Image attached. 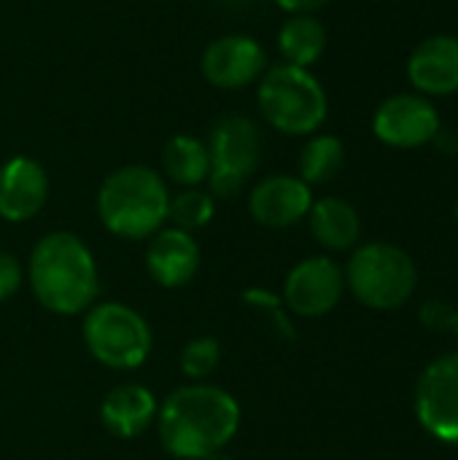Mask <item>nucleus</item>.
<instances>
[{
    "mask_svg": "<svg viewBox=\"0 0 458 460\" xmlns=\"http://www.w3.org/2000/svg\"><path fill=\"white\" fill-rule=\"evenodd\" d=\"M243 423L240 402L221 385L184 383L173 388L157 412V437L173 460H202L227 450Z\"/></svg>",
    "mask_w": 458,
    "mask_h": 460,
    "instance_id": "nucleus-1",
    "label": "nucleus"
},
{
    "mask_svg": "<svg viewBox=\"0 0 458 460\" xmlns=\"http://www.w3.org/2000/svg\"><path fill=\"white\" fill-rule=\"evenodd\" d=\"M24 283L46 313L76 318L100 296L97 259L78 234L54 229L32 245L24 264Z\"/></svg>",
    "mask_w": 458,
    "mask_h": 460,
    "instance_id": "nucleus-2",
    "label": "nucleus"
},
{
    "mask_svg": "<svg viewBox=\"0 0 458 460\" xmlns=\"http://www.w3.org/2000/svg\"><path fill=\"white\" fill-rule=\"evenodd\" d=\"M170 189L146 164L113 170L97 189V218L119 240H148L167 226Z\"/></svg>",
    "mask_w": 458,
    "mask_h": 460,
    "instance_id": "nucleus-3",
    "label": "nucleus"
},
{
    "mask_svg": "<svg viewBox=\"0 0 458 460\" xmlns=\"http://www.w3.org/2000/svg\"><path fill=\"white\" fill-rule=\"evenodd\" d=\"M81 340L86 353L111 372L140 369L154 350L148 318L127 302H94L81 315Z\"/></svg>",
    "mask_w": 458,
    "mask_h": 460,
    "instance_id": "nucleus-4",
    "label": "nucleus"
},
{
    "mask_svg": "<svg viewBox=\"0 0 458 460\" xmlns=\"http://www.w3.org/2000/svg\"><path fill=\"white\" fill-rule=\"evenodd\" d=\"M256 100L262 119L273 129L292 137L316 135L329 113V97L321 81L308 67H294L286 62L262 73Z\"/></svg>",
    "mask_w": 458,
    "mask_h": 460,
    "instance_id": "nucleus-5",
    "label": "nucleus"
},
{
    "mask_svg": "<svg viewBox=\"0 0 458 460\" xmlns=\"http://www.w3.org/2000/svg\"><path fill=\"white\" fill-rule=\"evenodd\" d=\"M343 275L354 299L381 313L408 305L418 286L416 261L394 243L356 245Z\"/></svg>",
    "mask_w": 458,
    "mask_h": 460,
    "instance_id": "nucleus-6",
    "label": "nucleus"
},
{
    "mask_svg": "<svg viewBox=\"0 0 458 460\" xmlns=\"http://www.w3.org/2000/svg\"><path fill=\"white\" fill-rule=\"evenodd\" d=\"M208 191L216 199H232L251 181L262 162V132L243 113L221 116L208 137Z\"/></svg>",
    "mask_w": 458,
    "mask_h": 460,
    "instance_id": "nucleus-7",
    "label": "nucleus"
},
{
    "mask_svg": "<svg viewBox=\"0 0 458 460\" xmlns=\"http://www.w3.org/2000/svg\"><path fill=\"white\" fill-rule=\"evenodd\" d=\"M343 294V267L332 256H308L286 272L281 299L294 318H324L340 305Z\"/></svg>",
    "mask_w": 458,
    "mask_h": 460,
    "instance_id": "nucleus-8",
    "label": "nucleus"
},
{
    "mask_svg": "<svg viewBox=\"0 0 458 460\" xmlns=\"http://www.w3.org/2000/svg\"><path fill=\"white\" fill-rule=\"evenodd\" d=\"M416 418L437 442L458 447V350L435 358L416 383Z\"/></svg>",
    "mask_w": 458,
    "mask_h": 460,
    "instance_id": "nucleus-9",
    "label": "nucleus"
},
{
    "mask_svg": "<svg viewBox=\"0 0 458 460\" xmlns=\"http://www.w3.org/2000/svg\"><path fill=\"white\" fill-rule=\"evenodd\" d=\"M443 129L437 105L418 92L386 97L373 113V135L389 148H421Z\"/></svg>",
    "mask_w": 458,
    "mask_h": 460,
    "instance_id": "nucleus-10",
    "label": "nucleus"
},
{
    "mask_svg": "<svg viewBox=\"0 0 458 460\" xmlns=\"http://www.w3.org/2000/svg\"><path fill=\"white\" fill-rule=\"evenodd\" d=\"M267 70L265 46L251 35H224L202 51V75L219 89H243Z\"/></svg>",
    "mask_w": 458,
    "mask_h": 460,
    "instance_id": "nucleus-11",
    "label": "nucleus"
},
{
    "mask_svg": "<svg viewBox=\"0 0 458 460\" xmlns=\"http://www.w3.org/2000/svg\"><path fill=\"white\" fill-rule=\"evenodd\" d=\"M146 272L148 278L167 291L186 288L202 264V251L200 243L192 232L175 229V226H162L154 237L146 240Z\"/></svg>",
    "mask_w": 458,
    "mask_h": 460,
    "instance_id": "nucleus-12",
    "label": "nucleus"
},
{
    "mask_svg": "<svg viewBox=\"0 0 458 460\" xmlns=\"http://www.w3.org/2000/svg\"><path fill=\"white\" fill-rule=\"evenodd\" d=\"M313 189L300 175H267L248 194V213L265 229H292L308 218Z\"/></svg>",
    "mask_w": 458,
    "mask_h": 460,
    "instance_id": "nucleus-13",
    "label": "nucleus"
},
{
    "mask_svg": "<svg viewBox=\"0 0 458 460\" xmlns=\"http://www.w3.org/2000/svg\"><path fill=\"white\" fill-rule=\"evenodd\" d=\"M49 199V175L32 156H11L0 164V218L24 224L35 218Z\"/></svg>",
    "mask_w": 458,
    "mask_h": 460,
    "instance_id": "nucleus-14",
    "label": "nucleus"
},
{
    "mask_svg": "<svg viewBox=\"0 0 458 460\" xmlns=\"http://www.w3.org/2000/svg\"><path fill=\"white\" fill-rule=\"evenodd\" d=\"M159 412L157 394L143 383H119L100 402V426L121 442L140 439L154 429Z\"/></svg>",
    "mask_w": 458,
    "mask_h": 460,
    "instance_id": "nucleus-15",
    "label": "nucleus"
},
{
    "mask_svg": "<svg viewBox=\"0 0 458 460\" xmlns=\"http://www.w3.org/2000/svg\"><path fill=\"white\" fill-rule=\"evenodd\" d=\"M408 81L424 97L458 92V35H429L408 57Z\"/></svg>",
    "mask_w": 458,
    "mask_h": 460,
    "instance_id": "nucleus-16",
    "label": "nucleus"
},
{
    "mask_svg": "<svg viewBox=\"0 0 458 460\" xmlns=\"http://www.w3.org/2000/svg\"><path fill=\"white\" fill-rule=\"evenodd\" d=\"M308 224H310L313 240L329 253H348L359 245L362 218H359V210L343 197L313 199Z\"/></svg>",
    "mask_w": 458,
    "mask_h": 460,
    "instance_id": "nucleus-17",
    "label": "nucleus"
},
{
    "mask_svg": "<svg viewBox=\"0 0 458 460\" xmlns=\"http://www.w3.org/2000/svg\"><path fill=\"white\" fill-rule=\"evenodd\" d=\"M278 49L286 65L310 70L327 49V27L316 13H292L278 30Z\"/></svg>",
    "mask_w": 458,
    "mask_h": 460,
    "instance_id": "nucleus-18",
    "label": "nucleus"
},
{
    "mask_svg": "<svg viewBox=\"0 0 458 460\" xmlns=\"http://www.w3.org/2000/svg\"><path fill=\"white\" fill-rule=\"evenodd\" d=\"M162 167H165L167 181H173L181 189L202 186L211 172L208 146L194 135H175L165 143Z\"/></svg>",
    "mask_w": 458,
    "mask_h": 460,
    "instance_id": "nucleus-19",
    "label": "nucleus"
},
{
    "mask_svg": "<svg viewBox=\"0 0 458 460\" xmlns=\"http://www.w3.org/2000/svg\"><path fill=\"white\" fill-rule=\"evenodd\" d=\"M346 164V146L337 135H313L300 151V178L313 189L340 175Z\"/></svg>",
    "mask_w": 458,
    "mask_h": 460,
    "instance_id": "nucleus-20",
    "label": "nucleus"
},
{
    "mask_svg": "<svg viewBox=\"0 0 458 460\" xmlns=\"http://www.w3.org/2000/svg\"><path fill=\"white\" fill-rule=\"evenodd\" d=\"M216 216V197L200 186L194 189H181L178 194H170V208H167V224L184 232H200L205 229Z\"/></svg>",
    "mask_w": 458,
    "mask_h": 460,
    "instance_id": "nucleus-21",
    "label": "nucleus"
},
{
    "mask_svg": "<svg viewBox=\"0 0 458 460\" xmlns=\"http://www.w3.org/2000/svg\"><path fill=\"white\" fill-rule=\"evenodd\" d=\"M221 356H224V348L216 337L211 334L192 337L178 353V372L184 375L186 383H208L213 372L219 369Z\"/></svg>",
    "mask_w": 458,
    "mask_h": 460,
    "instance_id": "nucleus-22",
    "label": "nucleus"
},
{
    "mask_svg": "<svg viewBox=\"0 0 458 460\" xmlns=\"http://www.w3.org/2000/svg\"><path fill=\"white\" fill-rule=\"evenodd\" d=\"M240 299H243V305L248 310H254L256 315H262L273 326V332L278 337H286V340H294L297 337L294 334V326H292V315H289L281 294H275L270 288H262V286H251V288H246L240 294Z\"/></svg>",
    "mask_w": 458,
    "mask_h": 460,
    "instance_id": "nucleus-23",
    "label": "nucleus"
},
{
    "mask_svg": "<svg viewBox=\"0 0 458 460\" xmlns=\"http://www.w3.org/2000/svg\"><path fill=\"white\" fill-rule=\"evenodd\" d=\"M418 321L424 323V329L435 332V334H443V332H454V323H456V307L448 305L445 299H429L421 305L418 310Z\"/></svg>",
    "mask_w": 458,
    "mask_h": 460,
    "instance_id": "nucleus-24",
    "label": "nucleus"
},
{
    "mask_svg": "<svg viewBox=\"0 0 458 460\" xmlns=\"http://www.w3.org/2000/svg\"><path fill=\"white\" fill-rule=\"evenodd\" d=\"M24 286V264L8 253V251H0V305L13 299Z\"/></svg>",
    "mask_w": 458,
    "mask_h": 460,
    "instance_id": "nucleus-25",
    "label": "nucleus"
},
{
    "mask_svg": "<svg viewBox=\"0 0 458 460\" xmlns=\"http://www.w3.org/2000/svg\"><path fill=\"white\" fill-rule=\"evenodd\" d=\"M329 0H275L278 8H283L289 16L292 13H316L319 8H324Z\"/></svg>",
    "mask_w": 458,
    "mask_h": 460,
    "instance_id": "nucleus-26",
    "label": "nucleus"
},
{
    "mask_svg": "<svg viewBox=\"0 0 458 460\" xmlns=\"http://www.w3.org/2000/svg\"><path fill=\"white\" fill-rule=\"evenodd\" d=\"M202 460H235V456H229L227 450H219V453H213V456H208V458Z\"/></svg>",
    "mask_w": 458,
    "mask_h": 460,
    "instance_id": "nucleus-27",
    "label": "nucleus"
},
{
    "mask_svg": "<svg viewBox=\"0 0 458 460\" xmlns=\"http://www.w3.org/2000/svg\"><path fill=\"white\" fill-rule=\"evenodd\" d=\"M454 334L458 337V307H456V323H454Z\"/></svg>",
    "mask_w": 458,
    "mask_h": 460,
    "instance_id": "nucleus-28",
    "label": "nucleus"
},
{
    "mask_svg": "<svg viewBox=\"0 0 458 460\" xmlns=\"http://www.w3.org/2000/svg\"><path fill=\"white\" fill-rule=\"evenodd\" d=\"M454 213H456V224H458V197H456V208H454Z\"/></svg>",
    "mask_w": 458,
    "mask_h": 460,
    "instance_id": "nucleus-29",
    "label": "nucleus"
}]
</instances>
